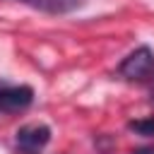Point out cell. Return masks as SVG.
Masks as SVG:
<instances>
[{
	"mask_svg": "<svg viewBox=\"0 0 154 154\" xmlns=\"http://www.w3.org/2000/svg\"><path fill=\"white\" fill-rule=\"evenodd\" d=\"M152 99H154V89H152Z\"/></svg>",
	"mask_w": 154,
	"mask_h": 154,
	"instance_id": "cell-7",
	"label": "cell"
},
{
	"mask_svg": "<svg viewBox=\"0 0 154 154\" xmlns=\"http://www.w3.org/2000/svg\"><path fill=\"white\" fill-rule=\"evenodd\" d=\"M132 154H154V149H137V152H132Z\"/></svg>",
	"mask_w": 154,
	"mask_h": 154,
	"instance_id": "cell-6",
	"label": "cell"
},
{
	"mask_svg": "<svg viewBox=\"0 0 154 154\" xmlns=\"http://www.w3.org/2000/svg\"><path fill=\"white\" fill-rule=\"evenodd\" d=\"M17 2L29 5L34 10H41L46 14H67V12L79 10L87 0H17Z\"/></svg>",
	"mask_w": 154,
	"mask_h": 154,
	"instance_id": "cell-4",
	"label": "cell"
},
{
	"mask_svg": "<svg viewBox=\"0 0 154 154\" xmlns=\"http://www.w3.org/2000/svg\"><path fill=\"white\" fill-rule=\"evenodd\" d=\"M34 101V89L26 84H10L0 87V111L2 113H17L29 108Z\"/></svg>",
	"mask_w": 154,
	"mask_h": 154,
	"instance_id": "cell-3",
	"label": "cell"
},
{
	"mask_svg": "<svg viewBox=\"0 0 154 154\" xmlns=\"http://www.w3.org/2000/svg\"><path fill=\"white\" fill-rule=\"evenodd\" d=\"M130 130H135V132H140V135H144V137H152V135H154V118L135 120V123H130Z\"/></svg>",
	"mask_w": 154,
	"mask_h": 154,
	"instance_id": "cell-5",
	"label": "cell"
},
{
	"mask_svg": "<svg viewBox=\"0 0 154 154\" xmlns=\"http://www.w3.org/2000/svg\"><path fill=\"white\" fill-rule=\"evenodd\" d=\"M152 72H154V53L147 46H140L118 65V75L125 79H147Z\"/></svg>",
	"mask_w": 154,
	"mask_h": 154,
	"instance_id": "cell-1",
	"label": "cell"
},
{
	"mask_svg": "<svg viewBox=\"0 0 154 154\" xmlns=\"http://www.w3.org/2000/svg\"><path fill=\"white\" fill-rule=\"evenodd\" d=\"M51 142V128L43 123H31L17 130L14 144L22 154H38L43 152V147Z\"/></svg>",
	"mask_w": 154,
	"mask_h": 154,
	"instance_id": "cell-2",
	"label": "cell"
}]
</instances>
